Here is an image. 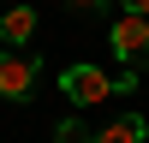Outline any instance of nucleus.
Here are the masks:
<instances>
[{
  "instance_id": "nucleus-1",
  "label": "nucleus",
  "mask_w": 149,
  "mask_h": 143,
  "mask_svg": "<svg viewBox=\"0 0 149 143\" xmlns=\"http://www.w3.org/2000/svg\"><path fill=\"white\" fill-rule=\"evenodd\" d=\"M36 78H42V60L24 54V48H0V101H30Z\"/></svg>"
},
{
  "instance_id": "nucleus-2",
  "label": "nucleus",
  "mask_w": 149,
  "mask_h": 143,
  "mask_svg": "<svg viewBox=\"0 0 149 143\" xmlns=\"http://www.w3.org/2000/svg\"><path fill=\"white\" fill-rule=\"evenodd\" d=\"M60 95L72 107H102L113 95V72H102V66H66L60 72Z\"/></svg>"
},
{
  "instance_id": "nucleus-3",
  "label": "nucleus",
  "mask_w": 149,
  "mask_h": 143,
  "mask_svg": "<svg viewBox=\"0 0 149 143\" xmlns=\"http://www.w3.org/2000/svg\"><path fill=\"white\" fill-rule=\"evenodd\" d=\"M107 48L119 54V66H149V18L119 12V18H113V30H107Z\"/></svg>"
},
{
  "instance_id": "nucleus-4",
  "label": "nucleus",
  "mask_w": 149,
  "mask_h": 143,
  "mask_svg": "<svg viewBox=\"0 0 149 143\" xmlns=\"http://www.w3.org/2000/svg\"><path fill=\"white\" fill-rule=\"evenodd\" d=\"M0 36H6V48H24L36 36V6H6L0 12Z\"/></svg>"
},
{
  "instance_id": "nucleus-5",
  "label": "nucleus",
  "mask_w": 149,
  "mask_h": 143,
  "mask_svg": "<svg viewBox=\"0 0 149 143\" xmlns=\"http://www.w3.org/2000/svg\"><path fill=\"white\" fill-rule=\"evenodd\" d=\"M143 137H149L143 113H119V119H107V125L95 131V143H143Z\"/></svg>"
},
{
  "instance_id": "nucleus-6",
  "label": "nucleus",
  "mask_w": 149,
  "mask_h": 143,
  "mask_svg": "<svg viewBox=\"0 0 149 143\" xmlns=\"http://www.w3.org/2000/svg\"><path fill=\"white\" fill-rule=\"evenodd\" d=\"M54 143H95V131L84 125V119H60V125H54Z\"/></svg>"
},
{
  "instance_id": "nucleus-7",
  "label": "nucleus",
  "mask_w": 149,
  "mask_h": 143,
  "mask_svg": "<svg viewBox=\"0 0 149 143\" xmlns=\"http://www.w3.org/2000/svg\"><path fill=\"white\" fill-rule=\"evenodd\" d=\"M137 83H143V78H137V66H125V72H113V95H131Z\"/></svg>"
},
{
  "instance_id": "nucleus-8",
  "label": "nucleus",
  "mask_w": 149,
  "mask_h": 143,
  "mask_svg": "<svg viewBox=\"0 0 149 143\" xmlns=\"http://www.w3.org/2000/svg\"><path fill=\"white\" fill-rule=\"evenodd\" d=\"M119 6H125L131 18H149V0H119Z\"/></svg>"
},
{
  "instance_id": "nucleus-9",
  "label": "nucleus",
  "mask_w": 149,
  "mask_h": 143,
  "mask_svg": "<svg viewBox=\"0 0 149 143\" xmlns=\"http://www.w3.org/2000/svg\"><path fill=\"white\" fill-rule=\"evenodd\" d=\"M72 6H78V12H102L107 0H72Z\"/></svg>"
}]
</instances>
